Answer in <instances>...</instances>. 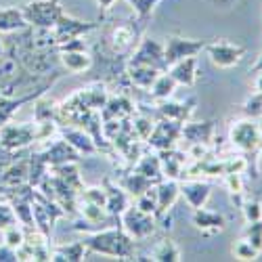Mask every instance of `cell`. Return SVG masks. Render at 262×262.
<instances>
[{"instance_id": "obj_29", "label": "cell", "mask_w": 262, "mask_h": 262, "mask_svg": "<svg viewBox=\"0 0 262 262\" xmlns=\"http://www.w3.org/2000/svg\"><path fill=\"white\" fill-rule=\"evenodd\" d=\"M154 185H156L154 181L147 179V177H143V174H141V172H137V170L128 172L126 177L122 179V187L128 191L130 198H139V195H143L147 189H151Z\"/></svg>"}, {"instance_id": "obj_24", "label": "cell", "mask_w": 262, "mask_h": 262, "mask_svg": "<svg viewBox=\"0 0 262 262\" xmlns=\"http://www.w3.org/2000/svg\"><path fill=\"white\" fill-rule=\"evenodd\" d=\"M160 74H162L160 70L149 68V65H128V70H126L130 84H133L135 89H141V91H149Z\"/></svg>"}, {"instance_id": "obj_39", "label": "cell", "mask_w": 262, "mask_h": 262, "mask_svg": "<svg viewBox=\"0 0 262 262\" xmlns=\"http://www.w3.org/2000/svg\"><path fill=\"white\" fill-rule=\"evenodd\" d=\"M130 3V7L135 9V13H137V17H139V21L145 26V21L151 17V13H154V9L162 3V0H128Z\"/></svg>"}, {"instance_id": "obj_11", "label": "cell", "mask_w": 262, "mask_h": 262, "mask_svg": "<svg viewBox=\"0 0 262 262\" xmlns=\"http://www.w3.org/2000/svg\"><path fill=\"white\" fill-rule=\"evenodd\" d=\"M97 26L91 24V21H82V19H76V17H70V15H61L59 21H57V26L53 28V34H55V42H57V47L63 45V42H68L72 38H80L84 34H89L93 32Z\"/></svg>"}, {"instance_id": "obj_40", "label": "cell", "mask_w": 262, "mask_h": 262, "mask_svg": "<svg viewBox=\"0 0 262 262\" xmlns=\"http://www.w3.org/2000/svg\"><path fill=\"white\" fill-rule=\"evenodd\" d=\"M223 164H225V174H244L246 168H248V160L244 156L223 158ZM225 174H223V177H225Z\"/></svg>"}, {"instance_id": "obj_28", "label": "cell", "mask_w": 262, "mask_h": 262, "mask_svg": "<svg viewBox=\"0 0 262 262\" xmlns=\"http://www.w3.org/2000/svg\"><path fill=\"white\" fill-rule=\"evenodd\" d=\"M86 244L84 239L82 242H72V244H63V246H57L55 250H51V260L59 262V260H70V262H80L84 260L86 256Z\"/></svg>"}, {"instance_id": "obj_16", "label": "cell", "mask_w": 262, "mask_h": 262, "mask_svg": "<svg viewBox=\"0 0 262 262\" xmlns=\"http://www.w3.org/2000/svg\"><path fill=\"white\" fill-rule=\"evenodd\" d=\"M195 112V101L189 99V101H158L156 105V114L158 118H168V120H177V122H189L191 116Z\"/></svg>"}, {"instance_id": "obj_5", "label": "cell", "mask_w": 262, "mask_h": 262, "mask_svg": "<svg viewBox=\"0 0 262 262\" xmlns=\"http://www.w3.org/2000/svg\"><path fill=\"white\" fill-rule=\"evenodd\" d=\"M181 130H183V122L168 120V118H158L154 130H151V135H149V139L145 143L154 151L172 149V147H177V143L181 141Z\"/></svg>"}, {"instance_id": "obj_50", "label": "cell", "mask_w": 262, "mask_h": 262, "mask_svg": "<svg viewBox=\"0 0 262 262\" xmlns=\"http://www.w3.org/2000/svg\"><path fill=\"white\" fill-rule=\"evenodd\" d=\"M5 55V45H3V40H0V57Z\"/></svg>"}, {"instance_id": "obj_21", "label": "cell", "mask_w": 262, "mask_h": 262, "mask_svg": "<svg viewBox=\"0 0 262 262\" xmlns=\"http://www.w3.org/2000/svg\"><path fill=\"white\" fill-rule=\"evenodd\" d=\"M168 74L179 86H193L198 82V57H185L168 65Z\"/></svg>"}, {"instance_id": "obj_20", "label": "cell", "mask_w": 262, "mask_h": 262, "mask_svg": "<svg viewBox=\"0 0 262 262\" xmlns=\"http://www.w3.org/2000/svg\"><path fill=\"white\" fill-rule=\"evenodd\" d=\"M179 195H181V183L177 179H162L160 183H156V198H158L156 218L164 212H170V208L177 204Z\"/></svg>"}, {"instance_id": "obj_30", "label": "cell", "mask_w": 262, "mask_h": 262, "mask_svg": "<svg viewBox=\"0 0 262 262\" xmlns=\"http://www.w3.org/2000/svg\"><path fill=\"white\" fill-rule=\"evenodd\" d=\"M53 174L61 181H65L70 187H74L78 193L84 189V183H82V177H80V170H78V162H68V164H61V166H53L51 168Z\"/></svg>"}, {"instance_id": "obj_12", "label": "cell", "mask_w": 262, "mask_h": 262, "mask_svg": "<svg viewBox=\"0 0 262 262\" xmlns=\"http://www.w3.org/2000/svg\"><path fill=\"white\" fill-rule=\"evenodd\" d=\"M158 156H160V162H162L164 179H177V181H181L183 172H185V166L189 164L187 151H181L177 147H172V149L158 151Z\"/></svg>"}, {"instance_id": "obj_37", "label": "cell", "mask_w": 262, "mask_h": 262, "mask_svg": "<svg viewBox=\"0 0 262 262\" xmlns=\"http://www.w3.org/2000/svg\"><path fill=\"white\" fill-rule=\"evenodd\" d=\"M3 239H5V246H9V248L17 250L21 244L26 242V231H24V225L15 223V225H11L9 229H5V231H3Z\"/></svg>"}, {"instance_id": "obj_23", "label": "cell", "mask_w": 262, "mask_h": 262, "mask_svg": "<svg viewBox=\"0 0 262 262\" xmlns=\"http://www.w3.org/2000/svg\"><path fill=\"white\" fill-rule=\"evenodd\" d=\"M193 225L204 233H216V231H223L227 227V218L221 212L208 210L204 206V208L193 210Z\"/></svg>"}, {"instance_id": "obj_47", "label": "cell", "mask_w": 262, "mask_h": 262, "mask_svg": "<svg viewBox=\"0 0 262 262\" xmlns=\"http://www.w3.org/2000/svg\"><path fill=\"white\" fill-rule=\"evenodd\" d=\"M97 5H99L101 11H109V9L116 5V0H97Z\"/></svg>"}, {"instance_id": "obj_41", "label": "cell", "mask_w": 262, "mask_h": 262, "mask_svg": "<svg viewBox=\"0 0 262 262\" xmlns=\"http://www.w3.org/2000/svg\"><path fill=\"white\" fill-rule=\"evenodd\" d=\"M242 212H244L246 223L262 221V204H260L258 200H246V202L242 204Z\"/></svg>"}, {"instance_id": "obj_15", "label": "cell", "mask_w": 262, "mask_h": 262, "mask_svg": "<svg viewBox=\"0 0 262 262\" xmlns=\"http://www.w3.org/2000/svg\"><path fill=\"white\" fill-rule=\"evenodd\" d=\"M103 189H105V210L112 214V216H122V212L133 204L130 200L128 191L122 187V185H116L114 181L105 179L103 181Z\"/></svg>"}, {"instance_id": "obj_10", "label": "cell", "mask_w": 262, "mask_h": 262, "mask_svg": "<svg viewBox=\"0 0 262 262\" xmlns=\"http://www.w3.org/2000/svg\"><path fill=\"white\" fill-rule=\"evenodd\" d=\"M38 154H40L42 160L47 162L49 168L68 164V162H78V160H80L78 151H76L68 141H65V139H61V137H57V139L45 143V149H40Z\"/></svg>"}, {"instance_id": "obj_36", "label": "cell", "mask_w": 262, "mask_h": 262, "mask_svg": "<svg viewBox=\"0 0 262 262\" xmlns=\"http://www.w3.org/2000/svg\"><path fill=\"white\" fill-rule=\"evenodd\" d=\"M231 252H233V256H235L237 260H256V258L260 256V252L248 242L246 237L237 239V242L233 244V248H231Z\"/></svg>"}, {"instance_id": "obj_1", "label": "cell", "mask_w": 262, "mask_h": 262, "mask_svg": "<svg viewBox=\"0 0 262 262\" xmlns=\"http://www.w3.org/2000/svg\"><path fill=\"white\" fill-rule=\"evenodd\" d=\"M84 244H86V250L89 252H95L101 256H112V258H120V260H133L135 258V239L120 225L107 227V229L86 235Z\"/></svg>"}, {"instance_id": "obj_32", "label": "cell", "mask_w": 262, "mask_h": 262, "mask_svg": "<svg viewBox=\"0 0 262 262\" xmlns=\"http://www.w3.org/2000/svg\"><path fill=\"white\" fill-rule=\"evenodd\" d=\"M151 260H156V262H179V260H183V256H181L179 246L174 244L172 239H162V242L154 248V252H151Z\"/></svg>"}, {"instance_id": "obj_46", "label": "cell", "mask_w": 262, "mask_h": 262, "mask_svg": "<svg viewBox=\"0 0 262 262\" xmlns=\"http://www.w3.org/2000/svg\"><path fill=\"white\" fill-rule=\"evenodd\" d=\"M0 262H17V252L9 246H0Z\"/></svg>"}, {"instance_id": "obj_3", "label": "cell", "mask_w": 262, "mask_h": 262, "mask_svg": "<svg viewBox=\"0 0 262 262\" xmlns=\"http://www.w3.org/2000/svg\"><path fill=\"white\" fill-rule=\"evenodd\" d=\"M156 225H158V218L154 214H147L141 212L135 204H130L122 216H120V227L135 239V242H143V239L151 237L156 233Z\"/></svg>"}, {"instance_id": "obj_52", "label": "cell", "mask_w": 262, "mask_h": 262, "mask_svg": "<svg viewBox=\"0 0 262 262\" xmlns=\"http://www.w3.org/2000/svg\"><path fill=\"white\" fill-rule=\"evenodd\" d=\"M260 160H262V154H260Z\"/></svg>"}, {"instance_id": "obj_8", "label": "cell", "mask_w": 262, "mask_h": 262, "mask_svg": "<svg viewBox=\"0 0 262 262\" xmlns=\"http://www.w3.org/2000/svg\"><path fill=\"white\" fill-rule=\"evenodd\" d=\"M204 51L208 53L210 61L216 68H223V70L235 68L246 55V49L242 45H233V42H227V40H218V42H212V45H206Z\"/></svg>"}, {"instance_id": "obj_4", "label": "cell", "mask_w": 262, "mask_h": 262, "mask_svg": "<svg viewBox=\"0 0 262 262\" xmlns=\"http://www.w3.org/2000/svg\"><path fill=\"white\" fill-rule=\"evenodd\" d=\"M36 143V126L28 122H7L0 126V147L7 151H21Z\"/></svg>"}, {"instance_id": "obj_17", "label": "cell", "mask_w": 262, "mask_h": 262, "mask_svg": "<svg viewBox=\"0 0 262 262\" xmlns=\"http://www.w3.org/2000/svg\"><path fill=\"white\" fill-rule=\"evenodd\" d=\"M137 112L135 101L128 95H116L109 97L105 107L101 109V120H128Z\"/></svg>"}, {"instance_id": "obj_42", "label": "cell", "mask_w": 262, "mask_h": 262, "mask_svg": "<svg viewBox=\"0 0 262 262\" xmlns=\"http://www.w3.org/2000/svg\"><path fill=\"white\" fill-rule=\"evenodd\" d=\"M244 237L248 242L262 254V221H256V223H248V229L244 233Z\"/></svg>"}, {"instance_id": "obj_45", "label": "cell", "mask_w": 262, "mask_h": 262, "mask_svg": "<svg viewBox=\"0 0 262 262\" xmlns=\"http://www.w3.org/2000/svg\"><path fill=\"white\" fill-rule=\"evenodd\" d=\"M57 51L59 53H72V51H89V49H86V42L80 36V38H72L68 42H63V45H59Z\"/></svg>"}, {"instance_id": "obj_2", "label": "cell", "mask_w": 262, "mask_h": 262, "mask_svg": "<svg viewBox=\"0 0 262 262\" xmlns=\"http://www.w3.org/2000/svg\"><path fill=\"white\" fill-rule=\"evenodd\" d=\"M24 19L30 28H55L59 17L63 15V7L59 0H30L21 7Z\"/></svg>"}, {"instance_id": "obj_33", "label": "cell", "mask_w": 262, "mask_h": 262, "mask_svg": "<svg viewBox=\"0 0 262 262\" xmlns=\"http://www.w3.org/2000/svg\"><path fill=\"white\" fill-rule=\"evenodd\" d=\"M32 107H34V122H42V120H57V114H59V105L55 101H49V99H42L38 97L36 101H32Z\"/></svg>"}, {"instance_id": "obj_7", "label": "cell", "mask_w": 262, "mask_h": 262, "mask_svg": "<svg viewBox=\"0 0 262 262\" xmlns=\"http://www.w3.org/2000/svg\"><path fill=\"white\" fill-rule=\"evenodd\" d=\"M128 65H149L160 72H168V63L164 57V45L156 38H143L137 51L130 57Z\"/></svg>"}, {"instance_id": "obj_38", "label": "cell", "mask_w": 262, "mask_h": 262, "mask_svg": "<svg viewBox=\"0 0 262 262\" xmlns=\"http://www.w3.org/2000/svg\"><path fill=\"white\" fill-rule=\"evenodd\" d=\"M137 202H135V206L141 210V212H147V214H154L156 216V212H158V198H156V185L151 187V189H147L143 195H139V198H135Z\"/></svg>"}, {"instance_id": "obj_22", "label": "cell", "mask_w": 262, "mask_h": 262, "mask_svg": "<svg viewBox=\"0 0 262 262\" xmlns=\"http://www.w3.org/2000/svg\"><path fill=\"white\" fill-rule=\"evenodd\" d=\"M139 38V32L133 24H120L109 34V47L114 53H126L128 49H133V45Z\"/></svg>"}, {"instance_id": "obj_6", "label": "cell", "mask_w": 262, "mask_h": 262, "mask_svg": "<svg viewBox=\"0 0 262 262\" xmlns=\"http://www.w3.org/2000/svg\"><path fill=\"white\" fill-rule=\"evenodd\" d=\"M229 141L237 151H242V154H250V151L258 149V145L262 141V133L258 128V122L250 120V118L242 120V122H235L231 126Z\"/></svg>"}, {"instance_id": "obj_25", "label": "cell", "mask_w": 262, "mask_h": 262, "mask_svg": "<svg viewBox=\"0 0 262 262\" xmlns=\"http://www.w3.org/2000/svg\"><path fill=\"white\" fill-rule=\"evenodd\" d=\"M30 28L17 7H0V34H17Z\"/></svg>"}, {"instance_id": "obj_19", "label": "cell", "mask_w": 262, "mask_h": 262, "mask_svg": "<svg viewBox=\"0 0 262 262\" xmlns=\"http://www.w3.org/2000/svg\"><path fill=\"white\" fill-rule=\"evenodd\" d=\"M214 133H216V126L212 120H206V122H185L183 124V130H181V141H187V145H193V143H206L210 145L212 139H214Z\"/></svg>"}, {"instance_id": "obj_13", "label": "cell", "mask_w": 262, "mask_h": 262, "mask_svg": "<svg viewBox=\"0 0 262 262\" xmlns=\"http://www.w3.org/2000/svg\"><path fill=\"white\" fill-rule=\"evenodd\" d=\"M59 137L68 141L80 156H95V154H99V149H97L93 137L86 133L84 128H80V126H61Z\"/></svg>"}, {"instance_id": "obj_34", "label": "cell", "mask_w": 262, "mask_h": 262, "mask_svg": "<svg viewBox=\"0 0 262 262\" xmlns=\"http://www.w3.org/2000/svg\"><path fill=\"white\" fill-rule=\"evenodd\" d=\"M156 120H158V118H156ZM156 120L151 118V114H143V112L137 114V112H135V120H130L135 137L145 143V141L149 139V135H151V130H154V126H156Z\"/></svg>"}, {"instance_id": "obj_43", "label": "cell", "mask_w": 262, "mask_h": 262, "mask_svg": "<svg viewBox=\"0 0 262 262\" xmlns=\"http://www.w3.org/2000/svg\"><path fill=\"white\" fill-rule=\"evenodd\" d=\"M244 114L250 120H258L262 116V93H254L246 103H244Z\"/></svg>"}, {"instance_id": "obj_14", "label": "cell", "mask_w": 262, "mask_h": 262, "mask_svg": "<svg viewBox=\"0 0 262 262\" xmlns=\"http://www.w3.org/2000/svg\"><path fill=\"white\" fill-rule=\"evenodd\" d=\"M28 177H30V158L11 162L5 170H0V189L5 193L11 189H19L28 185Z\"/></svg>"}, {"instance_id": "obj_35", "label": "cell", "mask_w": 262, "mask_h": 262, "mask_svg": "<svg viewBox=\"0 0 262 262\" xmlns=\"http://www.w3.org/2000/svg\"><path fill=\"white\" fill-rule=\"evenodd\" d=\"M36 126V143H49L53 139L59 137V122L57 120H42V122H34Z\"/></svg>"}, {"instance_id": "obj_9", "label": "cell", "mask_w": 262, "mask_h": 262, "mask_svg": "<svg viewBox=\"0 0 262 262\" xmlns=\"http://www.w3.org/2000/svg\"><path fill=\"white\" fill-rule=\"evenodd\" d=\"M206 49L204 40H191V38H181V36H170L164 45V57L166 63L172 65L174 61H181L185 57H198Z\"/></svg>"}, {"instance_id": "obj_26", "label": "cell", "mask_w": 262, "mask_h": 262, "mask_svg": "<svg viewBox=\"0 0 262 262\" xmlns=\"http://www.w3.org/2000/svg\"><path fill=\"white\" fill-rule=\"evenodd\" d=\"M59 61L70 74H84L93 68V57L89 51H72L59 53Z\"/></svg>"}, {"instance_id": "obj_27", "label": "cell", "mask_w": 262, "mask_h": 262, "mask_svg": "<svg viewBox=\"0 0 262 262\" xmlns=\"http://www.w3.org/2000/svg\"><path fill=\"white\" fill-rule=\"evenodd\" d=\"M133 170L141 172L143 177L151 179L154 183H160L164 179V172H162V162H160V156H158V151L156 154H151V151H147V154H143L137 164L133 166Z\"/></svg>"}, {"instance_id": "obj_51", "label": "cell", "mask_w": 262, "mask_h": 262, "mask_svg": "<svg viewBox=\"0 0 262 262\" xmlns=\"http://www.w3.org/2000/svg\"><path fill=\"white\" fill-rule=\"evenodd\" d=\"M256 122H258V128H260V133H262V116H260V118H258Z\"/></svg>"}, {"instance_id": "obj_49", "label": "cell", "mask_w": 262, "mask_h": 262, "mask_svg": "<svg viewBox=\"0 0 262 262\" xmlns=\"http://www.w3.org/2000/svg\"><path fill=\"white\" fill-rule=\"evenodd\" d=\"M252 70H254L256 74H258V72H262V53L258 55V59H256V63H254V68H252Z\"/></svg>"}, {"instance_id": "obj_31", "label": "cell", "mask_w": 262, "mask_h": 262, "mask_svg": "<svg viewBox=\"0 0 262 262\" xmlns=\"http://www.w3.org/2000/svg\"><path fill=\"white\" fill-rule=\"evenodd\" d=\"M177 86H179V84L172 80V76H170L168 72H162V74L158 76V80L154 82V86L149 89L151 99H154V101H166V99H170V97L174 95Z\"/></svg>"}, {"instance_id": "obj_44", "label": "cell", "mask_w": 262, "mask_h": 262, "mask_svg": "<svg viewBox=\"0 0 262 262\" xmlns=\"http://www.w3.org/2000/svg\"><path fill=\"white\" fill-rule=\"evenodd\" d=\"M15 223H17V216H15L13 206L9 202H0V231L9 229Z\"/></svg>"}, {"instance_id": "obj_18", "label": "cell", "mask_w": 262, "mask_h": 262, "mask_svg": "<svg viewBox=\"0 0 262 262\" xmlns=\"http://www.w3.org/2000/svg\"><path fill=\"white\" fill-rule=\"evenodd\" d=\"M210 185L200 181V179H185L181 183V195L187 200V204L193 208V210H198V208H204L210 200Z\"/></svg>"}, {"instance_id": "obj_48", "label": "cell", "mask_w": 262, "mask_h": 262, "mask_svg": "<svg viewBox=\"0 0 262 262\" xmlns=\"http://www.w3.org/2000/svg\"><path fill=\"white\" fill-rule=\"evenodd\" d=\"M254 89H256V93H262V72H258V76L254 80Z\"/></svg>"}]
</instances>
